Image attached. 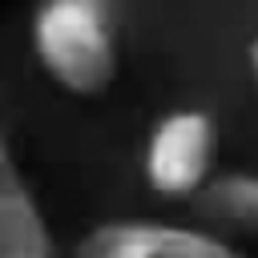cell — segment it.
I'll list each match as a JSON object with an SVG mask.
<instances>
[{"mask_svg": "<svg viewBox=\"0 0 258 258\" xmlns=\"http://www.w3.org/2000/svg\"><path fill=\"white\" fill-rule=\"evenodd\" d=\"M0 258H56L52 230L12 157L0 125Z\"/></svg>", "mask_w": 258, "mask_h": 258, "instance_id": "277c9868", "label": "cell"}, {"mask_svg": "<svg viewBox=\"0 0 258 258\" xmlns=\"http://www.w3.org/2000/svg\"><path fill=\"white\" fill-rule=\"evenodd\" d=\"M246 60H250V73H254V81H258V36L250 40V48H246Z\"/></svg>", "mask_w": 258, "mask_h": 258, "instance_id": "8992f818", "label": "cell"}, {"mask_svg": "<svg viewBox=\"0 0 258 258\" xmlns=\"http://www.w3.org/2000/svg\"><path fill=\"white\" fill-rule=\"evenodd\" d=\"M77 258H242V250L198 226L105 222L77 242Z\"/></svg>", "mask_w": 258, "mask_h": 258, "instance_id": "3957f363", "label": "cell"}, {"mask_svg": "<svg viewBox=\"0 0 258 258\" xmlns=\"http://www.w3.org/2000/svg\"><path fill=\"white\" fill-rule=\"evenodd\" d=\"M198 202L234 230H258V173H214Z\"/></svg>", "mask_w": 258, "mask_h": 258, "instance_id": "5b68a950", "label": "cell"}, {"mask_svg": "<svg viewBox=\"0 0 258 258\" xmlns=\"http://www.w3.org/2000/svg\"><path fill=\"white\" fill-rule=\"evenodd\" d=\"M141 173L161 198H198L218 173V121L206 109H169L145 137Z\"/></svg>", "mask_w": 258, "mask_h": 258, "instance_id": "7a4b0ae2", "label": "cell"}, {"mask_svg": "<svg viewBox=\"0 0 258 258\" xmlns=\"http://www.w3.org/2000/svg\"><path fill=\"white\" fill-rule=\"evenodd\" d=\"M32 52L73 97H101L117 81L121 48L109 0H40L32 12Z\"/></svg>", "mask_w": 258, "mask_h": 258, "instance_id": "6da1fadb", "label": "cell"}]
</instances>
